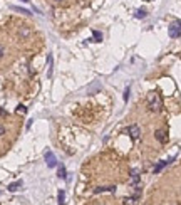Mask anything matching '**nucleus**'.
Returning a JSON list of instances; mask_svg holds the SVG:
<instances>
[{
	"mask_svg": "<svg viewBox=\"0 0 181 205\" xmlns=\"http://www.w3.org/2000/svg\"><path fill=\"white\" fill-rule=\"evenodd\" d=\"M20 2H25L27 3V2H30V0H20Z\"/></svg>",
	"mask_w": 181,
	"mask_h": 205,
	"instance_id": "nucleus-23",
	"label": "nucleus"
},
{
	"mask_svg": "<svg viewBox=\"0 0 181 205\" xmlns=\"http://www.w3.org/2000/svg\"><path fill=\"white\" fill-rule=\"evenodd\" d=\"M3 134H5V128H3L2 125H0V136H3Z\"/></svg>",
	"mask_w": 181,
	"mask_h": 205,
	"instance_id": "nucleus-21",
	"label": "nucleus"
},
{
	"mask_svg": "<svg viewBox=\"0 0 181 205\" xmlns=\"http://www.w3.org/2000/svg\"><path fill=\"white\" fill-rule=\"evenodd\" d=\"M126 131L129 133V136L133 138V140H139V138H141V130H139L138 125H131Z\"/></svg>",
	"mask_w": 181,
	"mask_h": 205,
	"instance_id": "nucleus-3",
	"label": "nucleus"
},
{
	"mask_svg": "<svg viewBox=\"0 0 181 205\" xmlns=\"http://www.w3.org/2000/svg\"><path fill=\"white\" fill-rule=\"evenodd\" d=\"M3 54H5V47H3L2 44H0V59L3 57Z\"/></svg>",
	"mask_w": 181,
	"mask_h": 205,
	"instance_id": "nucleus-20",
	"label": "nucleus"
},
{
	"mask_svg": "<svg viewBox=\"0 0 181 205\" xmlns=\"http://www.w3.org/2000/svg\"><path fill=\"white\" fill-rule=\"evenodd\" d=\"M146 2H153V0H146Z\"/></svg>",
	"mask_w": 181,
	"mask_h": 205,
	"instance_id": "nucleus-25",
	"label": "nucleus"
},
{
	"mask_svg": "<svg viewBox=\"0 0 181 205\" xmlns=\"http://www.w3.org/2000/svg\"><path fill=\"white\" fill-rule=\"evenodd\" d=\"M54 74V69H52V54H49V71H47V76L52 77Z\"/></svg>",
	"mask_w": 181,
	"mask_h": 205,
	"instance_id": "nucleus-14",
	"label": "nucleus"
},
{
	"mask_svg": "<svg viewBox=\"0 0 181 205\" xmlns=\"http://www.w3.org/2000/svg\"><path fill=\"white\" fill-rule=\"evenodd\" d=\"M148 108L153 113H159L163 109V101H161V96H159L158 93L153 91V93L148 94Z\"/></svg>",
	"mask_w": 181,
	"mask_h": 205,
	"instance_id": "nucleus-1",
	"label": "nucleus"
},
{
	"mask_svg": "<svg viewBox=\"0 0 181 205\" xmlns=\"http://www.w3.org/2000/svg\"><path fill=\"white\" fill-rule=\"evenodd\" d=\"M129 91H131V89H129V86H127V88H126V91H124V101L129 99Z\"/></svg>",
	"mask_w": 181,
	"mask_h": 205,
	"instance_id": "nucleus-19",
	"label": "nucleus"
},
{
	"mask_svg": "<svg viewBox=\"0 0 181 205\" xmlns=\"http://www.w3.org/2000/svg\"><path fill=\"white\" fill-rule=\"evenodd\" d=\"M14 10H17V12H20V14H25V15H30V12L29 10H25V9H20V7H12Z\"/></svg>",
	"mask_w": 181,
	"mask_h": 205,
	"instance_id": "nucleus-18",
	"label": "nucleus"
},
{
	"mask_svg": "<svg viewBox=\"0 0 181 205\" xmlns=\"http://www.w3.org/2000/svg\"><path fill=\"white\" fill-rule=\"evenodd\" d=\"M122 203L124 205H138V197H126L122 200Z\"/></svg>",
	"mask_w": 181,
	"mask_h": 205,
	"instance_id": "nucleus-9",
	"label": "nucleus"
},
{
	"mask_svg": "<svg viewBox=\"0 0 181 205\" xmlns=\"http://www.w3.org/2000/svg\"><path fill=\"white\" fill-rule=\"evenodd\" d=\"M44 158H45V163H47V166H49V168H54V166H57V160H55V155L52 153V151H45Z\"/></svg>",
	"mask_w": 181,
	"mask_h": 205,
	"instance_id": "nucleus-4",
	"label": "nucleus"
},
{
	"mask_svg": "<svg viewBox=\"0 0 181 205\" xmlns=\"http://www.w3.org/2000/svg\"><path fill=\"white\" fill-rule=\"evenodd\" d=\"M171 162H173V160H166V162H159V163H158V165H156V166H154V173H159V171H161V170H163V168H164V166H166V165H168V163H171Z\"/></svg>",
	"mask_w": 181,
	"mask_h": 205,
	"instance_id": "nucleus-8",
	"label": "nucleus"
},
{
	"mask_svg": "<svg viewBox=\"0 0 181 205\" xmlns=\"http://www.w3.org/2000/svg\"><path fill=\"white\" fill-rule=\"evenodd\" d=\"M55 2H64V0H55Z\"/></svg>",
	"mask_w": 181,
	"mask_h": 205,
	"instance_id": "nucleus-24",
	"label": "nucleus"
},
{
	"mask_svg": "<svg viewBox=\"0 0 181 205\" xmlns=\"http://www.w3.org/2000/svg\"><path fill=\"white\" fill-rule=\"evenodd\" d=\"M146 15H148V12H146L144 9H138V10L134 12V17H136V19H144Z\"/></svg>",
	"mask_w": 181,
	"mask_h": 205,
	"instance_id": "nucleus-11",
	"label": "nucleus"
},
{
	"mask_svg": "<svg viewBox=\"0 0 181 205\" xmlns=\"http://www.w3.org/2000/svg\"><path fill=\"white\" fill-rule=\"evenodd\" d=\"M92 35H94V40H96V42H101V40H102V34H101V32L92 30Z\"/></svg>",
	"mask_w": 181,
	"mask_h": 205,
	"instance_id": "nucleus-16",
	"label": "nucleus"
},
{
	"mask_svg": "<svg viewBox=\"0 0 181 205\" xmlns=\"http://www.w3.org/2000/svg\"><path fill=\"white\" fill-rule=\"evenodd\" d=\"M57 202H59V205H64V203H65V195H64V190H59V194H57Z\"/></svg>",
	"mask_w": 181,
	"mask_h": 205,
	"instance_id": "nucleus-12",
	"label": "nucleus"
},
{
	"mask_svg": "<svg viewBox=\"0 0 181 205\" xmlns=\"http://www.w3.org/2000/svg\"><path fill=\"white\" fill-rule=\"evenodd\" d=\"M17 113H19V114H25V113H27V108H25L24 104H19V106H17Z\"/></svg>",
	"mask_w": 181,
	"mask_h": 205,
	"instance_id": "nucleus-17",
	"label": "nucleus"
},
{
	"mask_svg": "<svg viewBox=\"0 0 181 205\" xmlns=\"http://www.w3.org/2000/svg\"><path fill=\"white\" fill-rule=\"evenodd\" d=\"M116 190V187L114 185H109V187H97L94 188V194H102V192H114Z\"/></svg>",
	"mask_w": 181,
	"mask_h": 205,
	"instance_id": "nucleus-7",
	"label": "nucleus"
},
{
	"mask_svg": "<svg viewBox=\"0 0 181 205\" xmlns=\"http://www.w3.org/2000/svg\"><path fill=\"white\" fill-rule=\"evenodd\" d=\"M57 177H59V178H65V177H67V171H65V168H64V166H59Z\"/></svg>",
	"mask_w": 181,
	"mask_h": 205,
	"instance_id": "nucleus-15",
	"label": "nucleus"
},
{
	"mask_svg": "<svg viewBox=\"0 0 181 205\" xmlns=\"http://www.w3.org/2000/svg\"><path fill=\"white\" fill-rule=\"evenodd\" d=\"M168 34H170L171 39H178L181 35V20H176V22L170 24L168 27Z\"/></svg>",
	"mask_w": 181,
	"mask_h": 205,
	"instance_id": "nucleus-2",
	"label": "nucleus"
},
{
	"mask_svg": "<svg viewBox=\"0 0 181 205\" xmlns=\"http://www.w3.org/2000/svg\"><path fill=\"white\" fill-rule=\"evenodd\" d=\"M30 35V29H29L27 25H22L19 29V37L20 39H25V37H29Z\"/></svg>",
	"mask_w": 181,
	"mask_h": 205,
	"instance_id": "nucleus-6",
	"label": "nucleus"
},
{
	"mask_svg": "<svg viewBox=\"0 0 181 205\" xmlns=\"http://www.w3.org/2000/svg\"><path fill=\"white\" fill-rule=\"evenodd\" d=\"M129 182H131V185H138V183H139V173H138V171H133V173H131V180H129Z\"/></svg>",
	"mask_w": 181,
	"mask_h": 205,
	"instance_id": "nucleus-10",
	"label": "nucleus"
},
{
	"mask_svg": "<svg viewBox=\"0 0 181 205\" xmlns=\"http://www.w3.org/2000/svg\"><path fill=\"white\" fill-rule=\"evenodd\" d=\"M20 185H22V182H20V180H17V182H14V183H10V185H9V190H10V192H15V190H19Z\"/></svg>",
	"mask_w": 181,
	"mask_h": 205,
	"instance_id": "nucleus-13",
	"label": "nucleus"
},
{
	"mask_svg": "<svg viewBox=\"0 0 181 205\" xmlns=\"http://www.w3.org/2000/svg\"><path fill=\"white\" fill-rule=\"evenodd\" d=\"M0 114H7L5 111H3V109H0Z\"/></svg>",
	"mask_w": 181,
	"mask_h": 205,
	"instance_id": "nucleus-22",
	"label": "nucleus"
},
{
	"mask_svg": "<svg viewBox=\"0 0 181 205\" xmlns=\"http://www.w3.org/2000/svg\"><path fill=\"white\" fill-rule=\"evenodd\" d=\"M154 136H156V140H158L159 143H168V133H166V130H156Z\"/></svg>",
	"mask_w": 181,
	"mask_h": 205,
	"instance_id": "nucleus-5",
	"label": "nucleus"
}]
</instances>
